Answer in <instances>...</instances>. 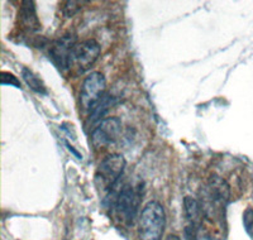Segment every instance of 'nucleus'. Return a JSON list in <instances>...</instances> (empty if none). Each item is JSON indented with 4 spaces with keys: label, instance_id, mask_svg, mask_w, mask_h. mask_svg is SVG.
<instances>
[{
    "label": "nucleus",
    "instance_id": "9",
    "mask_svg": "<svg viewBox=\"0 0 253 240\" xmlns=\"http://www.w3.org/2000/svg\"><path fill=\"white\" fill-rule=\"evenodd\" d=\"M18 20H19L22 28L31 33H35L41 29L40 19H38L37 12H36V5L31 0H27L20 4Z\"/></svg>",
    "mask_w": 253,
    "mask_h": 240
},
{
    "label": "nucleus",
    "instance_id": "11",
    "mask_svg": "<svg viewBox=\"0 0 253 240\" xmlns=\"http://www.w3.org/2000/svg\"><path fill=\"white\" fill-rule=\"evenodd\" d=\"M115 99L110 95L105 94L100 100L98 101V104L92 108V110L90 112V121L95 123V121H99L100 123L101 120L105 119V114L110 110L112 106H114Z\"/></svg>",
    "mask_w": 253,
    "mask_h": 240
},
{
    "label": "nucleus",
    "instance_id": "4",
    "mask_svg": "<svg viewBox=\"0 0 253 240\" xmlns=\"http://www.w3.org/2000/svg\"><path fill=\"white\" fill-rule=\"evenodd\" d=\"M126 164V158L119 153H113L104 158L95 173V183L98 189L107 195L117 189L121 185L119 181L123 176Z\"/></svg>",
    "mask_w": 253,
    "mask_h": 240
},
{
    "label": "nucleus",
    "instance_id": "14",
    "mask_svg": "<svg viewBox=\"0 0 253 240\" xmlns=\"http://www.w3.org/2000/svg\"><path fill=\"white\" fill-rule=\"evenodd\" d=\"M242 221H243V226H245V230L248 237L253 239V207H247L245 210L243 216H242Z\"/></svg>",
    "mask_w": 253,
    "mask_h": 240
},
{
    "label": "nucleus",
    "instance_id": "17",
    "mask_svg": "<svg viewBox=\"0 0 253 240\" xmlns=\"http://www.w3.org/2000/svg\"><path fill=\"white\" fill-rule=\"evenodd\" d=\"M166 240H181V239H180L177 235H169V237L166 238Z\"/></svg>",
    "mask_w": 253,
    "mask_h": 240
},
{
    "label": "nucleus",
    "instance_id": "3",
    "mask_svg": "<svg viewBox=\"0 0 253 240\" xmlns=\"http://www.w3.org/2000/svg\"><path fill=\"white\" fill-rule=\"evenodd\" d=\"M166 228V212L158 201H150L142 209L138 220L139 240H161Z\"/></svg>",
    "mask_w": 253,
    "mask_h": 240
},
{
    "label": "nucleus",
    "instance_id": "7",
    "mask_svg": "<svg viewBox=\"0 0 253 240\" xmlns=\"http://www.w3.org/2000/svg\"><path fill=\"white\" fill-rule=\"evenodd\" d=\"M100 52V44L95 40L78 42L72 49L71 66H75L80 72L87 71L98 61Z\"/></svg>",
    "mask_w": 253,
    "mask_h": 240
},
{
    "label": "nucleus",
    "instance_id": "16",
    "mask_svg": "<svg viewBox=\"0 0 253 240\" xmlns=\"http://www.w3.org/2000/svg\"><path fill=\"white\" fill-rule=\"evenodd\" d=\"M196 240H215V238H213L210 234H207V233H199L198 234V239Z\"/></svg>",
    "mask_w": 253,
    "mask_h": 240
},
{
    "label": "nucleus",
    "instance_id": "6",
    "mask_svg": "<svg viewBox=\"0 0 253 240\" xmlns=\"http://www.w3.org/2000/svg\"><path fill=\"white\" fill-rule=\"evenodd\" d=\"M122 133V121L119 118L112 117L101 120L92 129L91 143L95 148H105L114 144Z\"/></svg>",
    "mask_w": 253,
    "mask_h": 240
},
{
    "label": "nucleus",
    "instance_id": "2",
    "mask_svg": "<svg viewBox=\"0 0 253 240\" xmlns=\"http://www.w3.org/2000/svg\"><path fill=\"white\" fill-rule=\"evenodd\" d=\"M200 203L207 217L216 219L223 216L230 198V187L224 178L211 174L200 192Z\"/></svg>",
    "mask_w": 253,
    "mask_h": 240
},
{
    "label": "nucleus",
    "instance_id": "1",
    "mask_svg": "<svg viewBox=\"0 0 253 240\" xmlns=\"http://www.w3.org/2000/svg\"><path fill=\"white\" fill-rule=\"evenodd\" d=\"M110 200V206L114 210L117 216L126 225H133L137 219L142 199H143V182H126L119 185L113 190L107 198Z\"/></svg>",
    "mask_w": 253,
    "mask_h": 240
},
{
    "label": "nucleus",
    "instance_id": "8",
    "mask_svg": "<svg viewBox=\"0 0 253 240\" xmlns=\"http://www.w3.org/2000/svg\"><path fill=\"white\" fill-rule=\"evenodd\" d=\"M76 36L66 33L49 46V57L58 70L67 71L71 67V53L76 44Z\"/></svg>",
    "mask_w": 253,
    "mask_h": 240
},
{
    "label": "nucleus",
    "instance_id": "12",
    "mask_svg": "<svg viewBox=\"0 0 253 240\" xmlns=\"http://www.w3.org/2000/svg\"><path fill=\"white\" fill-rule=\"evenodd\" d=\"M22 79H23L24 82L28 85V87L31 90H33L35 92L41 95H44L47 92V87L44 85V82L42 81V79L36 75L32 70L27 69V67H23L22 69Z\"/></svg>",
    "mask_w": 253,
    "mask_h": 240
},
{
    "label": "nucleus",
    "instance_id": "15",
    "mask_svg": "<svg viewBox=\"0 0 253 240\" xmlns=\"http://www.w3.org/2000/svg\"><path fill=\"white\" fill-rule=\"evenodd\" d=\"M0 82H1V85L15 86L18 89L20 87V82L18 80V78H15L14 75L10 74V72L1 71V74H0Z\"/></svg>",
    "mask_w": 253,
    "mask_h": 240
},
{
    "label": "nucleus",
    "instance_id": "5",
    "mask_svg": "<svg viewBox=\"0 0 253 240\" xmlns=\"http://www.w3.org/2000/svg\"><path fill=\"white\" fill-rule=\"evenodd\" d=\"M107 80L101 72H91L85 80L80 90V105L84 110L91 112L98 101L105 95Z\"/></svg>",
    "mask_w": 253,
    "mask_h": 240
},
{
    "label": "nucleus",
    "instance_id": "13",
    "mask_svg": "<svg viewBox=\"0 0 253 240\" xmlns=\"http://www.w3.org/2000/svg\"><path fill=\"white\" fill-rule=\"evenodd\" d=\"M87 1H65L62 4V14L66 18H71L76 14L78 12H80L81 8H83L84 4H86Z\"/></svg>",
    "mask_w": 253,
    "mask_h": 240
},
{
    "label": "nucleus",
    "instance_id": "10",
    "mask_svg": "<svg viewBox=\"0 0 253 240\" xmlns=\"http://www.w3.org/2000/svg\"><path fill=\"white\" fill-rule=\"evenodd\" d=\"M184 214L185 219L189 223L187 226H193V228H199L203 220V216H205L200 201L191 196H186L184 199Z\"/></svg>",
    "mask_w": 253,
    "mask_h": 240
}]
</instances>
